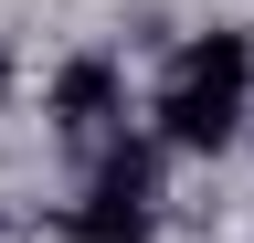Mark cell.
<instances>
[{
	"mask_svg": "<svg viewBox=\"0 0 254 243\" xmlns=\"http://www.w3.org/2000/svg\"><path fill=\"white\" fill-rule=\"evenodd\" d=\"M159 159H170L159 138H117L106 159H95L85 201L64 211V233L74 243H148L159 233Z\"/></svg>",
	"mask_w": 254,
	"mask_h": 243,
	"instance_id": "6da1fadb",
	"label": "cell"
},
{
	"mask_svg": "<svg viewBox=\"0 0 254 243\" xmlns=\"http://www.w3.org/2000/svg\"><path fill=\"white\" fill-rule=\"evenodd\" d=\"M159 148H180V159H222V148L244 138V85H190L170 74V96H159Z\"/></svg>",
	"mask_w": 254,
	"mask_h": 243,
	"instance_id": "7a4b0ae2",
	"label": "cell"
},
{
	"mask_svg": "<svg viewBox=\"0 0 254 243\" xmlns=\"http://www.w3.org/2000/svg\"><path fill=\"white\" fill-rule=\"evenodd\" d=\"M43 116L64 138H95L106 116H127V85H117V53H64L53 85H43Z\"/></svg>",
	"mask_w": 254,
	"mask_h": 243,
	"instance_id": "3957f363",
	"label": "cell"
},
{
	"mask_svg": "<svg viewBox=\"0 0 254 243\" xmlns=\"http://www.w3.org/2000/svg\"><path fill=\"white\" fill-rule=\"evenodd\" d=\"M180 74H190V85H254V32H233V21L190 32V43H180Z\"/></svg>",
	"mask_w": 254,
	"mask_h": 243,
	"instance_id": "277c9868",
	"label": "cell"
},
{
	"mask_svg": "<svg viewBox=\"0 0 254 243\" xmlns=\"http://www.w3.org/2000/svg\"><path fill=\"white\" fill-rule=\"evenodd\" d=\"M11 74H21V53H11V43H0V96H11Z\"/></svg>",
	"mask_w": 254,
	"mask_h": 243,
	"instance_id": "5b68a950",
	"label": "cell"
},
{
	"mask_svg": "<svg viewBox=\"0 0 254 243\" xmlns=\"http://www.w3.org/2000/svg\"><path fill=\"white\" fill-rule=\"evenodd\" d=\"M244 138H254V127H244Z\"/></svg>",
	"mask_w": 254,
	"mask_h": 243,
	"instance_id": "8992f818",
	"label": "cell"
}]
</instances>
